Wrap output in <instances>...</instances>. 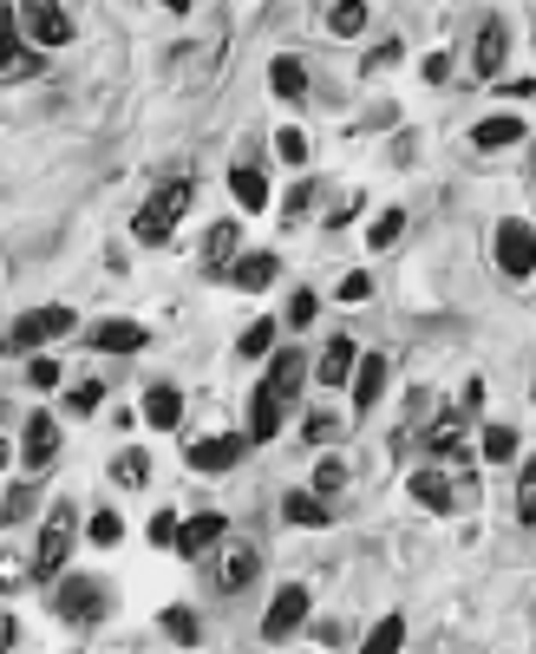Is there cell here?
Masks as SVG:
<instances>
[{
	"instance_id": "1f68e13d",
	"label": "cell",
	"mask_w": 536,
	"mask_h": 654,
	"mask_svg": "<svg viewBox=\"0 0 536 654\" xmlns=\"http://www.w3.org/2000/svg\"><path fill=\"white\" fill-rule=\"evenodd\" d=\"M517 524L536 531V459L524 465V478H517Z\"/></svg>"
},
{
	"instance_id": "f546056e",
	"label": "cell",
	"mask_w": 536,
	"mask_h": 654,
	"mask_svg": "<svg viewBox=\"0 0 536 654\" xmlns=\"http://www.w3.org/2000/svg\"><path fill=\"white\" fill-rule=\"evenodd\" d=\"M400 236H406V210H380V216L367 223V242H373V249H393Z\"/></svg>"
},
{
	"instance_id": "8d00e7d4",
	"label": "cell",
	"mask_w": 536,
	"mask_h": 654,
	"mask_svg": "<svg viewBox=\"0 0 536 654\" xmlns=\"http://www.w3.org/2000/svg\"><path fill=\"white\" fill-rule=\"evenodd\" d=\"M308 439H314V445H334V439H341V419L314 406V413H308Z\"/></svg>"
},
{
	"instance_id": "816d5d0a",
	"label": "cell",
	"mask_w": 536,
	"mask_h": 654,
	"mask_svg": "<svg viewBox=\"0 0 536 654\" xmlns=\"http://www.w3.org/2000/svg\"><path fill=\"white\" fill-rule=\"evenodd\" d=\"M164 7H170V13H190V0H164Z\"/></svg>"
},
{
	"instance_id": "52a82bcc",
	"label": "cell",
	"mask_w": 536,
	"mask_h": 654,
	"mask_svg": "<svg viewBox=\"0 0 536 654\" xmlns=\"http://www.w3.org/2000/svg\"><path fill=\"white\" fill-rule=\"evenodd\" d=\"M255 570H262V557H255L249 544H229V537L216 544V590H223V596L249 590V583H255Z\"/></svg>"
},
{
	"instance_id": "8fae6325",
	"label": "cell",
	"mask_w": 536,
	"mask_h": 654,
	"mask_svg": "<svg viewBox=\"0 0 536 654\" xmlns=\"http://www.w3.org/2000/svg\"><path fill=\"white\" fill-rule=\"evenodd\" d=\"M524 131H531V124H524L517 111H491V118L472 124V144H478V151H511V144H524Z\"/></svg>"
},
{
	"instance_id": "83f0119b",
	"label": "cell",
	"mask_w": 536,
	"mask_h": 654,
	"mask_svg": "<svg viewBox=\"0 0 536 654\" xmlns=\"http://www.w3.org/2000/svg\"><path fill=\"white\" fill-rule=\"evenodd\" d=\"M144 478H151V459H144V452H138V445H131V452H118V459H111V485H124V491H138V485H144Z\"/></svg>"
},
{
	"instance_id": "681fc988",
	"label": "cell",
	"mask_w": 536,
	"mask_h": 654,
	"mask_svg": "<svg viewBox=\"0 0 536 654\" xmlns=\"http://www.w3.org/2000/svg\"><path fill=\"white\" fill-rule=\"evenodd\" d=\"M13 642H20V629H13V622H0V649H13Z\"/></svg>"
},
{
	"instance_id": "f35d334b",
	"label": "cell",
	"mask_w": 536,
	"mask_h": 654,
	"mask_svg": "<svg viewBox=\"0 0 536 654\" xmlns=\"http://www.w3.org/2000/svg\"><path fill=\"white\" fill-rule=\"evenodd\" d=\"M118 537H124V524H118V511H98V518H92V544H98V550H111Z\"/></svg>"
},
{
	"instance_id": "4dcf8cb0",
	"label": "cell",
	"mask_w": 536,
	"mask_h": 654,
	"mask_svg": "<svg viewBox=\"0 0 536 654\" xmlns=\"http://www.w3.org/2000/svg\"><path fill=\"white\" fill-rule=\"evenodd\" d=\"M485 459L511 465V459H517V426H485Z\"/></svg>"
},
{
	"instance_id": "30bf717a",
	"label": "cell",
	"mask_w": 536,
	"mask_h": 654,
	"mask_svg": "<svg viewBox=\"0 0 536 654\" xmlns=\"http://www.w3.org/2000/svg\"><path fill=\"white\" fill-rule=\"evenodd\" d=\"M262 387H269L282 406H295V400H301V387H308V360H301L295 347H282V354L269 360V380H262Z\"/></svg>"
},
{
	"instance_id": "f1b7e54d",
	"label": "cell",
	"mask_w": 536,
	"mask_h": 654,
	"mask_svg": "<svg viewBox=\"0 0 536 654\" xmlns=\"http://www.w3.org/2000/svg\"><path fill=\"white\" fill-rule=\"evenodd\" d=\"M39 511V485H13L7 498H0V524H26Z\"/></svg>"
},
{
	"instance_id": "cb8c5ba5",
	"label": "cell",
	"mask_w": 536,
	"mask_h": 654,
	"mask_svg": "<svg viewBox=\"0 0 536 654\" xmlns=\"http://www.w3.org/2000/svg\"><path fill=\"white\" fill-rule=\"evenodd\" d=\"M275 275H282V262H275V255H242V262L229 269V282H236V288H249V295H262Z\"/></svg>"
},
{
	"instance_id": "f6af8a7d",
	"label": "cell",
	"mask_w": 536,
	"mask_h": 654,
	"mask_svg": "<svg viewBox=\"0 0 536 654\" xmlns=\"http://www.w3.org/2000/svg\"><path fill=\"white\" fill-rule=\"evenodd\" d=\"M367 295H373V282H367V275H347V282H341V301H367Z\"/></svg>"
},
{
	"instance_id": "3957f363",
	"label": "cell",
	"mask_w": 536,
	"mask_h": 654,
	"mask_svg": "<svg viewBox=\"0 0 536 654\" xmlns=\"http://www.w3.org/2000/svg\"><path fill=\"white\" fill-rule=\"evenodd\" d=\"M105 609H111V590H105L98 576H65V583L52 590V616H59V622H72V629L105 622Z\"/></svg>"
},
{
	"instance_id": "d6a6232c",
	"label": "cell",
	"mask_w": 536,
	"mask_h": 654,
	"mask_svg": "<svg viewBox=\"0 0 536 654\" xmlns=\"http://www.w3.org/2000/svg\"><path fill=\"white\" fill-rule=\"evenodd\" d=\"M164 635H170L177 649H196V616H190V609H164Z\"/></svg>"
},
{
	"instance_id": "5bb4252c",
	"label": "cell",
	"mask_w": 536,
	"mask_h": 654,
	"mask_svg": "<svg viewBox=\"0 0 536 654\" xmlns=\"http://www.w3.org/2000/svg\"><path fill=\"white\" fill-rule=\"evenodd\" d=\"M52 452H59V426H52V413H33V419H26V439H20V459H26L33 472H46Z\"/></svg>"
},
{
	"instance_id": "9a60e30c",
	"label": "cell",
	"mask_w": 536,
	"mask_h": 654,
	"mask_svg": "<svg viewBox=\"0 0 536 654\" xmlns=\"http://www.w3.org/2000/svg\"><path fill=\"white\" fill-rule=\"evenodd\" d=\"M406 491H413L426 511H452V504H458V491H452V478H445L439 465H419V472L406 478Z\"/></svg>"
},
{
	"instance_id": "7bdbcfd3",
	"label": "cell",
	"mask_w": 536,
	"mask_h": 654,
	"mask_svg": "<svg viewBox=\"0 0 536 654\" xmlns=\"http://www.w3.org/2000/svg\"><path fill=\"white\" fill-rule=\"evenodd\" d=\"M419 72H426L432 85H445V79H452V59H445V52H426V66H419Z\"/></svg>"
},
{
	"instance_id": "ee69618b",
	"label": "cell",
	"mask_w": 536,
	"mask_h": 654,
	"mask_svg": "<svg viewBox=\"0 0 536 654\" xmlns=\"http://www.w3.org/2000/svg\"><path fill=\"white\" fill-rule=\"evenodd\" d=\"M288 321H295V328H308V321H314V295H308V288L288 301Z\"/></svg>"
},
{
	"instance_id": "e0dca14e",
	"label": "cell",
	"mask_w": 536,
	"mask_h": 654,
	"mask_svg": "<svg viewBox=\"0 0 536 654\" xmlns=\"http://www.w3.org/2000/svg\"><path fill=\"white\" fill-rule=\"evenodd\" d=\"M144 419H151V426H157V432H170V426H177V419H183V393H177V387H170V380H157V387H151V393H144Z\"/></svg>"
},
{
	"instance_id": "ba28073f",
	"label": "cell",
	"mask_w": 536,
	"mask_h": 654,
	"mask_svg": "<svg viewBox=\"0 0 536 654\" xmlns=\"http://www.w3.org/2000/svg\"><path fill=\"white\" fill-rule=\"evenodd\" d=\"M301 622H308V590H301V583L275 590V603H269V616H262V635H269V642H282V635H295Z\"/></svg>"
},
{
	"instance_id": "5b68a950",
	"label": "cell",
	"mask_w": 536,
	"mask_h": 654,
	"mask_svg": "<svg viewBox=\"0 0 536 654\" xmlns=\"http://www.w3.org/2000/svg\"><path fill=\"white\" fill-rule=\"evenodd\" d=\"M498 269L511 282L536 275V223H498Z\"/></svg>"
},
{
	"instance_id": "ac0fdd59",
	"label": "cell",
	"mask_w": 536,
	"mask_h": 654,
	"mask_svg": "<svg viewBox=\"0 0 536 654\" xmlns=\"http://www.w3.org/2000/svg\"><path fill=\"white\" fill-rule=\"evenodd\" d=\"M282 413H288V406H282L269 387H255V400H249V439H262V445H269V439L282 432Z\"/></svg>"
},
{
	"instance_id": "2e32d148",
	"label": "cell",
	"mask_w": 536,
	"mask_h": 654,
	"mask_svg": "<svg viewBox=\"0 0 536 654\" xmlns=\"http://www.w3.org/2000/svg\"><path fill=\"white\" fill-rule=\"evenodd\" d=\"M151 341V328H138V321H98L92 328V347L98 354H138Z\"/></svg>"
},
{
	"instance_id": "d4e9b609",
	"label": "cell",
	"mask_w": 536,
	"mask_h": 654,
	"mask_svg": "<svg viewBox=\"0 0 536 654\" xmlns=\"http://www.w3.org/2000/svg\"><path fill=\"white\" fill-rule=\"evenodd\" d=\"M367 0H334L327 7V33H341V39H354V33H367Z\"/></svg>"
},
{
	"instance_id": "836d02e7",
	"label": "cell",
	"mask_w": 536,
	"mask_h": 654,
	"mask_svg": "<svg viewBox=\"0 0 536 654\" xmlns=\"http://www.w3.org/2000/svg\"><path fill=\"white\" fill-rule=\"evenodd\" d=\"M400 642H406V622H400V616H386V622L373 629V642H367V654H393Z\"/></svg>"
},
{
	"instance_id": "ab89813d",
	"label": "cell",
	"mask_w": 536,
	"mask_h": 654,
	"mask_svg": "<svg viewBox=\"0 0 536 654\" xmlns=\"http://www.w3.org/2000/svg\"><path fill=\"white\" fill-rule=\"evenodd\" d=\"M275 157H282V164H301V157H308V138H301V131H275Z\"/></svg>"
},
{
	"instance_id": "4fadbf2b",
	"label": "cell",
	"mask_w": 536,
	"mask_h": 654,
	"mask_svg": "<svg viewBox=\"0 0 536 654\" xmlns=\"http://www.w3.org/2000/svg\"><path fill=\"white\" fill-rule=\"evenodd\" d=\"M386 393V354H360L354 360V413H373Z\"/></svg>"
},
{
	"instance_id": "44dd1931",
	"label": "cell",
	"mask_w": 536,
	"mask_h": 654,
	"mask_svg": "<svg viewBox=\"0 0 536 654\" xmlns=\"http://www.w3.org/2000/svg\"><path fill=\"white\" fill-rule=\"evenodd\" d=\"M354 360H360V354H354V341H347V334H334V341L321 347V387H341V380H354Z\"/></svg>"
},
{
	"instance_id": "8992f818",
	"label": "cell",
	"mask_w": 536,
	"mask_h": 654,
	"mask_svg": "<svg viewBox=\"0 0 536 654\" xmlns=\"http://www.w3.org/2000/svg\"><path fill=\"white\" fill-rule=\"evenodd\" d=\"M229 537V524L216 518V511H203V518H190V524H177V557H190V563H203V557H216V544Z\"/></svg>"
},
{
	"instance_id": "7a4b0ae2",
	"label": "cell",
	"mask_w": 536,
	"mask_h": 654,
	"mask_svg": "<svg viewBox=\"0 0 536 654\" xmlns=\"http://www.w3.org/2000/svg\"><path fill=\"white\" fill-rule=\"evenodd\" d=\"M65 328H79V314H72V308H33V314H20V321L0 334V354H7V360L39 354L46 341H65Z\"/></svg>"
},
{
	"instance_id": "e575fe53",
	"label": "cell",
	"mask_w": 536,
	"mask_h": 654,
	"mask_svg": "<svg viewBox=\"0 0 536 654\" xmlns=\"http://www.w3.org/2000/svg\"><path fill=\"white\" fill-rule=\"evenodd\" d=\"M269 341H275V328H269V321H255V328L236 341V354H242V360H262V354H269Z\"/></svg>"
},
{
	"instance_id": "c3c4849f",
	"label": "cell",
	"mask_w": 536,
	"mask_h": 654,
	"mask_svg": "<svg viewBox=\"0 0 536 654\" xmlns=\"http://www.w3.org/2000/svg\"><path fill=\"white\" fill-rule=\"evenodd\" d=\"M13 583H20V563H13V557H0V590H13Z\"/></svg>"
},
{
	"instance_id": "603a6c76",
	"label": "cell",
	"mask_w": 536,
	"mask_h": 654,
	"mask_svg": "<svg viewBox=\"0 0 536 654\" xmlns=\"http://www.w3.org/2000/svg\"><path fill=\"white\" fill-rule=\"evenodd\" d=\"M229 262H236V223H216V229L203 236V269H210V275H229Z\"/></svg>"
},
{
	"instance_id": "7dc6e473",
	"label": "cell",
	"mask_w": 536,
	"mask_h": 654,
	"mask_svg": "<svg viewBox=\"0 0 536 654\" xmlns=\"http://www.w3.org/2000/svg\"><path fill=\"white\" fill-rule=\"evenodd\" d=\"M393 59H400V39H380V46H373V59H367V66H393Z\"/></svg>"
},
{
	"instance_id": "74e56055",
	"label": "cell",
	"mask_w": 536,
	"mask_h": 654,
	"mask_svg": "<svg viewBox=\"0 0 536 654\" xmlns=\"http://www.w3.org/2000/svg\"><path fill=\"white\" fill-rule=\"evenodd\" d=\"M341 485H347V465H341V459H321V472H314V491H321V498H334Z\"/></svg>"
},
{
	"instance_id": "f907efd6",
	"label": "cell",
	"mask_w": 536,
	"mask_h": 654,
	"mask_svg": "<svg viewBox=\"0 0 536 654\" xmlns=\"http://www.w3.org/2000/svg\"><path fill=\"white\" fill-rule=\"evenodd\" d=\"M7 459H13V445H7V439H0V472H7Z\"/></svg>"
},
{
	"instance_id": "7c38bea8",
	"label": "cell",
	"mask_w": 536,
	"mask_h": 654,
	"mask_svg": "<svg viewBox=\"0 0 536 654\" xmlns=\"http://www.w3.org/2000/svg\"><path fill=\"white\" fill-rule=\"evenodd\" d=\"M504 52H511V26H504V20H485V26H478V46H472V66H478V79H498Z\"/></svg>"
},
{
	"instance_id": "d6986e66",
	"label": "cell",
	"mask_w": 536,
	"mask_h": 654,
	"mask_svg": "<svg viewBox=\"0 0 536 654\" xmlns=\"http://www.w3.org/2000/svg\"><path fill=\"white\" fill-rule=\"evenodd\" d=\"M236 452H242V439L216 432V439H196V445H190V465H196V472H229V465H236Z\"/></svg>"
},
{
	"instance_id": "277c9868",
	"label": "cell",
	"mask_w": 536,
	"mask_h": 654,
	"mask_svg": "<svg viewBox=\"0 0 536 654\" xmlns=\"http://www.w3.org/2000/svg\"><path fill=\"white\" fill-rule=\"evenodd\" d=\"M72 524H79V518H72V504L59 498V504L46 511V531H39V557H33V576H46V583L59 576V563L72 557Z\"/></svg>"
},
{
	"instance_id": "b9f144b4",
	"label": "cell",
	"mask_w": 536,
	"mask_h": 654,
	"mask_svg": "<svg viewBox=\"0 0 536 654\" xmlns=\"http://www.w3.org/2000/svg\"><path fill=\"white\" fill-rule=\"evenodd\" d=\"M98 400H105V387H98V380H85V387H72V413H92Z\"/></svg>"
},
{
	"instance_id": "9c48e42d",
	"label": "cell",
	"mask_w": 536,
	"mask_h": 654,
	"mask_svg": "<svg viewBox=\"0 0 536 654\" xmlns=\"http://www.w3.org/2000/svg\"><path fill=\"white\" fill-rule=\"evenodd\" d=\"M20 26L33 33V46H65V39H72V20H65L52 0H33V7H20Z\"/></svg>"
},
{
	"instance_id": "484cf974",
	"label": "cell",
	"mask_w": 536,
	"mask_h": 654,
	"mask_svg": "<svg viewBox=\"0 0 536 654\" xmlns=\"http://www.w3.org/2000/svg\"><path fill=\"white\" fill-rule=\"evenodd\" d=\"M0 72H7V79H33V72H39V52H20L7 20H0Z\"/></svg>"
},
{
	"instance_id": "60d3db41",
	"label": "cell",
	"mask_w": 536,
	"mask_h": 654,
	"mask_svg": "<svg viewBox=\"0 0 536 654\" xmlns=\"http://www.w3.org/2000/svg\"><path fill=\"white\" fill-rule=\"evenodd\" d=\"M151 544H157V550L177 544V511H157V518H151Z\"/></svg>"
},
{
	"instance_id": "ffe728a7",
	"label": "cell",
	"mask_w": 536,
	"mask_h": 654,
	"mask_svg": "<svg viewBox=\"0 0 536 654\" xmlns=\"http://www.w3.org/2000/svg\"><path fill=\"white\" fill-rule=\"evenodd\" d=\"M269 85H275V98H288V105H295V98H308V66H301L295 52H282V59L269 66Z\"/></svg>"
},
{
	"instance_id": "d590c367",
	"label": "cell",
	"mask_w": 536,
	"mask_h": 654,
	"mask_svg": "<svg viewBox=\"0 0 536 654\" xmlns=\"http://www.w3.org/2000/svg\"><path fill=\"white\" fill-rule=\"evenodd\" d=\"M65 373H59V360H46V354H33V367H26V387H39V393H52Z\"/></svg>"
},
{
	"instance_id": "4316f807",
	"label": "cell",
	"mask_w": 536,
	"mask_h": 654,
	"mask_svg": "<svg viewBox=\"0 0 536 654\" xmlns=\"http://www.w3.org/2000/svg\"><path fill=\"white\" fill-rule=\"evenodd\" d=\"M282 518H288V524H321V518H327V498H321V491H288V498H282Z\"/></svg>"
},
{
	"instance_id": "bcb514c9",
	"label": "cell",
	"mask_w": 536,
	"mask_h": 654,
	"mask_svg": "<svg viewBox=\"0 0 536 654\" xmlns=\"http://www.w3.org/2000/svg\"><path fill=\"white\" fill-rule=\"evenodd\" d=\"M308 203H314V183H301V190H288V203H282V210H288V216H301Z\"/></svg>"
},
{
	"instance_id": "7402d4cb",
	"label": "cell",
	"mask_w": 536,
	"mask_h": 654,
	"mask_svg": "<svg viewBox=\"0 0 536 654\" xmlns=\"http://www.w3.org/2000/svg\"><path fill=\"white\" fill-rule=\"evenodd\" d=\"M229 190H236L242 210H269V177H262L255 164H236V170H229Z\"/></svg>"
},
{
	"instance_id": "6da1fadb",
	"label": "cell",
	"mask_w": 536,
	"mask_h": 654,
	"mask_svg": "<svg viewBox=\"0 0 536 654\" xmlns=\"http://www.w3.org/2000/svg\"><path fill=\"white\" fill-rule=\"evenodd\" d=\"M190 197H196V190H190V177H170V183H157V190H151V203H144V210L131 216V236H138L144 249H157V242H170V229L183 223V210H190Z\"/></svg>"
}]
</instances>
